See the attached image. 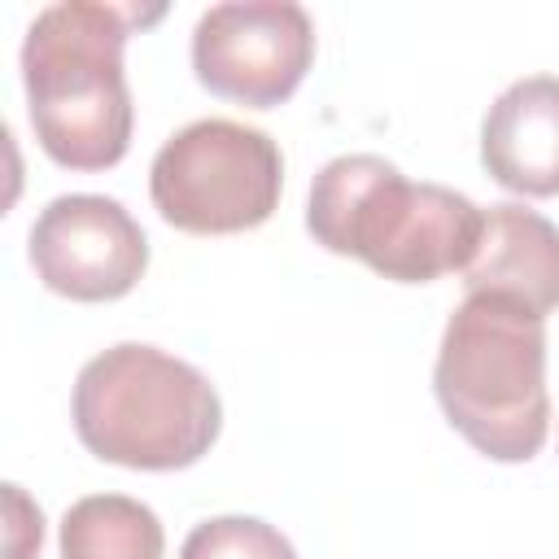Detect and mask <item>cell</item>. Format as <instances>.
Here are the masks:
<instances>
[{"label":"cell","instance_id":"cell-7","mask_svg":"<svg viewBox=\"0 0 559 559\" xmlns=\"http://www.w3.org/2000/svg\"><path fill=\"white\" fill-rule=\"evenodd\" d=\"M31 266L70 301H114L140 284L148 240L122 201L70 192L39 210L31 227Z\"/></svg>","mask_w":559,"mask_h":559},{"label":"cell","instance_id":"cell-6","mask_svg":"<svg viewBox=\"0 0 559 559\" xmlns=\"http://www.w3.org/2000/svg\"><path fill=\"white\" fill-rule=\"evenodd\" d=\"M314 61V22L293 0L214 4L192 31V70L223 100L271 109L297 92Z\"/></svg>","mask_w":559,"mask_h":559},{"label":"cell","instance_id":"cell-3","mask_svg":"<svg viewBox=\"0 0 559 559\" xmlns=\"http://www.w3.org/2000/svg\"><path fill=\"white\" fill-rule=\"evenodd\" d=\"M445 419L498 463H524L550 432L546 319L498 293H467L432 367Z\"/></svg>","mask_w":559,"mask_h":559},{"label":"cell","instance_id":"cell-9","mask_svg":"<svg viewBox=\"0 0 559 559\" xmlns=\"http://www.w3.org/2000/svg\"><path fill=\"white\" fill-rule=\"evenodd\" d=\"M463 284L467 293L511 297L546 319L559 306V227L528 205H489Z\"/></svg>","mask_w":559,"mask_h":559},{"label":"cell","instance_id":"cell-8","mask_svg":"<svg viewBox=\"0 0 559 559\" xmlns=\"http://www.w3.org/2000/svg\"><path fill=\"white\" fill-rule=\"evenodd\" d=\"M485 170L520 197L559 192V79L533 74L511 83L480 127Z\"/></svg>","mask_w":559,"mask_h":559},{"label":"cell","instance_id":"cell-1","mask_svg":"<svg viewBox=\"0 0 559 559\" xmlns=\"http://www.w3.org/2000/svg\"><path fill=\"white\" fill-rule=\"evenodd\" d=\"M306 227L323 249L362 258L384 280L428 284L467 271L485 210L454 188L406 179L376 153H345L314 175Z\"/></svg>","mask_w":559,"mask_h":559},{"label":"cell","instance_id":"cell-10","mask_svg":"<svg viewBox=\"0 0 559 559\" xmlns=\"http://www.w3.org/2000/svg\"><path fill=\"white\" fill-rule=\"evenodd\" d=\"M162 520L127 493L79 498L61 520V559H162Z\"/></svg>","mask_w":559,"mask_h":559},{"label":"cell","instance_id":"cell-4","mask_svg":"<svg viewBox=\"0 0 559 559\" xmlns=\"http://www.w3.org/2000/svg\"><path fill=\"white\" fill-rule=\"evenodd\" d=\"M70 415L96 459L135 472L192 467L223 428L214 384L192 362L140 341H122L79 371Z\"/></svg>","mask_w":559,"mask_h":559},{"label":"cell","instance_id":"cell-11","mask_svg":"<svg viewBox=\"0 0 559 559\" xmlns=\"http://www.w3.org/2000/svg\"><path fill=\"white\" fill-rule=\"evenodd\" d=\"M179 559H297V550L258 515H214L183 537Z\"/></svg>","mask_w":559,"mask_h":559},{"label":"cell","instance_id":"cell-5","mask_svg":"<svg viewBox=\"0 0 559 559\" xmlns=\"http://www.w3.org/2000/svg\"><path fill=\"white\" fill-rule=\"evenodd\" d=\"M280 144L231 118H201L175 131L148 170L157 214L192 236H227L266 223L280 205Z\"/></svg>","mask_w":559,"mask_h":559},{"label":"cell","instance_id":"cell-2","mask_svg":"<svg viewBox=\"0 0 559 559\" xmlns=\"http://www.w3.org/2000/svg\"><path fill=\"white\" fill-rule=\"evenodd\" d=\"M135 9L61 0L35 13L22 44L26 109L39 148L70 170H105L131 144V92L122 44Z\"/></svg>","mask_w":559,"mask_h":559}]
</instances>
